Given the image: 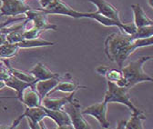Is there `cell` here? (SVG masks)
Here are the masks:
<instances>
[{
	"mask_svg": "<svg viewBox=\"0 0 153 129\" xmlns=\"http://www.w3.org/2000/svg\"><path fill=\"white\" fill-rule=\"evenodd\" d=\"M29 72L31 74H33L34 77H36V79L37 81L47 80V79H51V78H59L60 77L59 74L52 72L50 69H48L41 62L36 63Z\"/></svg>",
	"mask_w": 153,
	"mask_h": 129,
	"instance_id": "cell-13",
	"label": "cell"
},
{
	"mask_svg": "<svg viewBox=\"0 0 153 129\" xmlns=\"http://www.w3.org/2000/svg\"><path fill=\"white\" fill-rule=\"evenodd\" d=\"M10 71L13 76H15L16 77H17L18 79H20L24 82H27L31 85H35V83L37 82V80L36 79L34 75L31 74L30 72H25V71L16 69L13 67H10Z\"/></svg>",
	"mask_w": 153,
	"mask_h": 129,
	"instance_id": "cell-23",
	"label": "cell"
},
{
	"mask_svg": "<svg viewBox=\"0 0 153 129\" xmlns=\"http://www.w3.org/2000/svg\"><path fill=\"white\" fill-rule=\"evenodd\" d=\"M88 1L97 7V12L100 15L119 23H123L120 19L119 10L107 0H88Z\"/></svg>",
	"mask_w": 153,
	"mask_h": 129,
	"instance_id": "cell-10",
	"label": "cell"
},
{
	"mask_svg": "<svg viewBox=\"0 0 153 129\" xmlns=\"http://www.w3.org/2000/svg\"><path fill=\"white\" fill-rule=\"evenodd\" d=\"M133 39V35L120 31L108 35L105 40L104 52L107 57L111 62L117 64L120 69L123 66V63L128 57L136 50Z\"/></svg>",
	"mask_w": 153,
	"mask_h": 129,
	"instance_id": "cell-1",
	"label": "cell"
},
{
	"mask_svg": "<svg viewBox=\"0 0 153 129\" xmlns=\"http://www.w3.org/2000/svg\"><path fill=\"white\" fill-rule=\"evenodd\" d=\"M108 105V104L106 103L105 101H102L101 103L91 105L82 110V114L93 116L96 120H98L101 127L109 128L110 123L107 118Z\"/></svg>",
	"mask_w": 153,
	"mask_h": 129,
	"instance_id": "cell-8",
	"label": "cell"
},
{
	"mask_svg": "<svg viewBox=\"0 0 153 129\" xmlns=\"http://www.w3.org/2000/svg\"><path fill=\"white\" fill-rule=\"evenodd\" d=\"M19 101L27 107H36L42 105V98L35 89L34 86H30L24 90Z\"/></svg>",
	"mask_w": 153,
	"mask_h": 129,
	"instance_id": "cell-12",
	"label": "cell"
},
{
	"mask_svg": "<svg viewBox=\"0 0 153 129\" xmlns=\"http://www.w3.org/2000/svg\"><path fill=\"white\" fill-rule=\"evenodd\" d=\"M149 60H151V57L144 56L129 62L125 66H122L120 69L123 77L116 84L130 90L138 84L143 82H153V78L143 71V65Z\"/></svg>",
	"mask_w": 153,
	"mask_h": 129,
	"instance_id": "cell-2",
	"label": "cell"
},
{
	"mask_svg": "<svg viewBox=\"0 0 153 129\" xmlns=\"http://www.w3.org/2000/svg\"><path fill=\"white\" fill-rule=\"evenodd\" d=\"M96 72H97L99 75L105 77L108 81H110L113 83H118L123 77L121 69L109 68L107 66H100L98 68H96Z\"/></svg>",
	"mask_w": 153,
	"mask_h": 129,
	"instance_id": "cell-18",
	"label": "cell"
},
{
	"mask_svg": "<svg viewBox=\"0 0 153 129\" xmlns=\"http://www.w3.org/2000/svg\"><path fill=\"white\" fill-rule=\"evenodd\" d=\"M20 47L17 43H7L0 46V57L2 59H9L14 57Z\"/></svg>",
	"mask_w": 153,
	"mask_h": 129,
	"instance_id": "cell-22",
	"label": "cell"
},
{
	"mask_svg": "<svg viewBox=\"0 0 153 129\" xmlns=\"http://www.w3.org/2000/svg\"><path fill=\"white\" fill-rule=\"evenodd\" d=\"M21 1H26V0H21Z\"/></svg>",
	"mask_w": 153,
	"mask_h": 129,
	"instance_id": "cell-35",
	"label": "cell"
},
{
	"mask_svg": "<svg viewBox=\"0 0 153 129\" xmlns=\"http://www.w3.org/2000/svg\"><path fill=\"white\" fill-rule=\"evenodd\" d=\"M44 107V106H43ZM48 117L51 118L56 125V128L59 129H72L73 125L69 115L64 109L61 110H50L44 107Z\"/></svg>",
	"mask_w": 153,
	"mask_h": 129,
	"instance_id": "cell-11",
	"label": "cell"
},
{
	"mask_svg": "<svg viewBox=\"0 0 153 129\" xmlns=\"http://www.w3.org/2000/svg\"><path fill=\"white\" fill-rule=\"evenodd\" d=\"M69 115L72 121L73 128L75 129H90L92 126L84 118L82 114L81 105L79 101L76 98H72L68 103H67L63 108Z\"/></svg>",
	"mask_w": 153,
	"mask_h": 129,
	"instance_id": "cell-5",
	"label": "cell"
},
{
	"mask_svg": "<svg viewBox=\"0 0 153 129\" xmlns=\"http://www.w3.org/2000/svg\"><path fill=\"white\" fill-rule=\"evenodd\" d=\"M147 1H148L149 6L151 8H153V0H147Z\"/></svg>",
	"mask_w": 153,
	"mask_h": 129,
	"instance_id": "cell-33",
	"label": "cell"
},
{
	"mask_svg": "<svg viewBox=\"0 0 153 129\" xmlns=\"http://www.w3.org/2000/svg\"><path fill=\"white\" fill-rule=\"evenodd\" d=\"M0 59H1V57H0Z\"/></svg>",
	"mask_w": 153,
	"mask_h": 129,
	"instance_id": "cell-36",
	"label": "cell"
},
{
	"mask_svg": "<svg viewBox=\"0 0 153 129\" xmlns=\"http://www.w3.org/2000/svg\"><path fill=\"white\" fill-rule=\"evenodd\" d=\"M25 117L27 118L30 128L36 129V128H42L41 125H41L44 118L48 117V116H47V113H46L45 109H44V107L42 105L41 106H36V107H27V106H26L25 112L21 116H19L13 122L12 125H10L9 128L16 127L19 125V123L21 122V120L23 118H25Z\"/></svg>",
	"mask_w": 153,
	"mask_h": 129,
	"instance_id": "cell-4",
	"label": "cell"
},
{
	"mask_svg": "<svg viewBox=\"0 0 153 129\" xmlns=\"http://www.w3.org/2000/svg\"><path fill=\"white\" fill-rule=\"evenodd\" d=\"M5 84H6V86L9 87V88H12L14 89L16 92V97L18 99L21 98V96L23 94L24 90L30 86H34V85H31V84H28L27 82H24L20 79H18L17 77H16L15 76H13L12 74L10 76H8L5 80H4Z\"/></svg>",
	"mask_w": 153,
	"mask_h": 129,
	"instance_id": "cell-17",
	"label": "cell"
},
{
	"mask_svg": "<svg viewBox=\"0 0 153 129\" xmlns=\"http://www.w3.org/2000/svg\"><path fill=\"white\" fill-rule=\"evenodd\" d=\"M53 1H54V0H39V3L41 5L42 9H46Z\"/></svg>",
	"mask_w": 153,
	"mask_h": 129,
	"instance_id": "cell-29",
	"label": "cell"
},
{
	"mask_svg": "<svg viewBox=\"0 0 153 129\" xmlns=\"http://www.w3.org/2000/svg\"><path fill=\"white\" fill-rule=\"evenodd\" d=\"M27 19V16H22V17H15V18H11V19H8V20H6V21H3V22H0V32H1L5 27L10 26L12 23H15V22H18V21H22V20H25Z\"/></svg>",
	"mask_w": 153,
	"mask_h": 129,
	"instance_id": "cell-28",
	"label": "cell"
},
{
	"mask_svg": "<svg viewBox=\"0 0 153 129\" xmlns=\"http://www.w3.org/2000/svg\"><path fill=\"white\" fill-rule=\"evenodd\" d=\"M4 87H6V84H5V82H4V81H2V80H0V90L3 89Z\"/></svg>",
	"mask_w": 153,
	"mask_h": 129,
	"instance_id": "cell-32",
	"label": "cell"
},
{
	"mask_svg": "<svg viewBox=\"0 0 153 129\" xmlns=\"http://www.w3.org/2000/svg\"><path fill=\"white\" fill-rule=\"evenodd\" d=\"M131 9L134 15V24L137 27L153 26V20L147 15L140 4H132Z\"/></svg>",
	"mask_w": 153,
	"mask_h": 129,
	"instance_id": "cell-14",
	"label": "cell"
},
{
	"mask_svg": "<svg viewBox=\"0 0 153 129\" xmlns=\"http://www.w3.org/2000/svg\"><path fill=\"white\" fill-rule=\"evenodd\" d=\"M117 125H117V128H118V129H124V128H126L127 120H121V121H119Z\"/></svg>",
	"mask_w": 153,
	"mask_h": 129,
	"instance_id": "cell-31",
	"label": "cell"
},
{
	"mask_svg": "<svg viewBox=\"0 0 153 129\" xmlns=\"http://www.w3.org/2000/svg\"><path fill=\"white\" fill-rule=\"evenodd\" d=\"M128 89L123 86H118L116 83H113L107 80V90L105 92V96L103 101L106 103H119L126 105L132 113L139 112L140 109L133 104L129 94Z\"/></svg>",
	"mask_w": 153,
	"mask_h": 129,
	"instance_id": "cell-3",
	"label": "cell"
},
{
	"mask_svg": "<svg viewBox=\"0 0 153 129\" xmlns=\"http://www.w3.org/2000/svg\"><path fill=\"white\" fill-rule=\"evenodd\" d=\"M79 88H86L85 86H80L79 84H76L74 82H71L69 80H60L59 83L57 84L55 88L52 90L51 93L53 92H56V91H60V92H64V93H76Z\"/></svg>",
	"mask_w": 153,
	"mask_h": 129,
	"instance_id": "cell-19",
	"label": "cell"
},
{
	"mask_svg": "<svg viewBox=\"0 0 153 129\" xmlns=\"http://www.w3.org/2000/svg\"><path fill=\"white\" fill-rule=\"evenodd\" d=\"M7 39L8 43H19L24 40V38L21 32H19L18 30H15L7 34Z\"/></svg>",
	"mask_w": 153,
	"mask_h": 129,
	"instance_id": "cell-27",
	"label": "cell"
},
{
	"mask_svg": "<svg viewBox=\"0 0 153 129\" xmlns=\"http://www.w3.org/2000/svg\"><path fill=\"white\" fill-rule=\"evenodd\" d=\"M20 48H35V47H42V46H55V42L47 41L40 38L36 39H24L23 41L17 43Z\"/></svg>",
	"mask_w": 153,
	"mask_h": 129,
	"instance_id": "cell-21",
	"label": "cell"
},
{
	"mask_svg": "<svg viewBox=\"0 0 153 129\" xmlns=\"http://www.w3.org/2000/svg\"><path fill=\"white\" fill-rule=\"evenodd\" d=\"M25 15L27 16V19H30L34 23V27L41 29L42 31H47V30H56L57 26L49 23L48 19V14L45 13L41 8L39 9H33L31 8L28 10Z\"/></svg>",
	"mask_w": 153,
	"mask_h": 129,
	"instance_id": "cell-9",
	"label": "cell"
},
{
	"mask_svg": "<svg viewBox=\"0 0 153 129\" xmlns=\"http://www.w3.org/2000/svg\"><path fill=\"white\" fill-rule=\"evenodd\" d=\"M59 78H51V79H47V80H40L35 83L34 86L35 89L37 91V93L39 94L40 97L43 99L44 97L49 96L51 94L52 90L55 88V86L59 83L60 81Z\"/></svg>",
	"mask_w": 153,
	"mask_h": 129,
	"instance_id": "cell-15",
	"label": "cell"
},
{
	"mask_svg": "<svg viewBox=\"0 0 153 129\" xmlns=\"http://www.w3.org/2000/svg\"><path fill=\"white\" fill-rule=\"evenodd\" d=\"M133 44L136 49L153 46V35L149 36V38H134Z\"/></svg>",
	"mask_w": 153,
	"mask_h": 129,
	"instance_id": "cell-26",
	"label": "cell"
},
{
	"mask_svg": "<svg viewBox=\"0 0 153 129\" xmlns=\"http://www.w3.org/2000/svg\"><path fill=\"white\" fill-rule=\"evenodd\" d=\"M42 9V8H41ZM45 13L48 15H68L76 19L79 18H87V13L85 12H79L73 9L71 7H69L68 4H66L62 0H54V1L46 8L42 9Z\"/></svg>",
	"mask_w": 153,
	"mask_h": 129,
	"instance_id": "cell-6",
	"label": "cell"
},
{
	"mask_svg": "<svg viewBox=\"0 0 153 129\" xmlns=\"http://www.w3.org/2000/svg\"><path fill=\"white\" fill-rule=\"evenodd\" d=\"M76 93H71L68 97H64L61 98H51L48 96L42 99V106L50 110H61L64 108L65 105L68 103Z\"/></svg>",
	"mask_w": 153,
	"mask_h": 129,
	"instance_id": "cell-16",
	"label": "cell"
},
{
	"mask_svg": "<svg viewBox=\"0 0 153 129\" xmlns=\"http://www.w3.org/2000/svg\"><path fill=\"white\" fill-rule=\"evenodd\" d=\"M42 32L44 31H42L41 29L37 28L36 27H32L27 29H23L22 35L24 39H36L39 38V35H41Z\"/></svg>",
	"mask_w": 153,
	"mask_h": 129,
	"instance_id": "cell-24",
	"label": "cell"
},
{
	"mask_svg": "<svg viewBox=\"0 0 153 129\" xmlns=\"http://www.w3.org/2000/svg\"><path fill=\"white\" fill-rule=\"evenodd\" d=\"M32 7L25 1L21 0H1L0 15L1 16H16L26 14Z\"/></svg>",
	"mask_w": 153,
	"mask_h": 129,
	"instance_id": "cell-7",
	"label": "cell"
},
{
	"mask_svg": "<svg viewBox=\"0 0 153 129\" xmlns=\"http://www.w3.org/2000/svg\"><path fill=\"white\" fill-rule=\"evenodd\" d=\"M151 60H153V56L151 57Z\"/></svg>",
	"mask_w": 153,
	"mask_h": 129,
	"instance_id": "cell-34",
	"label": "cell"
},
{
	"mask_svg": "<svg viewBox=\"0 0 153 129\" xmlns=\"http://www.w3.org/2000/svg\"><path fill=\"white\" fill-rule=\"evenodd\" d=\"M153 35V26H146L138 27L136 34L133 35L134 38H144Z\"/></svg>",
	"mask_w": 153,
	"mask_h": 129,
	"instance_id": "cell-25",
	"label": "cell"
},
{
	"mask_svg": "<svg viewBox=\"0 0 153 129\" xmlns=\"http://www.w3.org/2000/svg\"><path fill=\"white\" fill-rule=\"evenodd\" d=\"M7 34L3 33V32H0V46H2L4 44H7Z\"/></svg>",
	"mask_w": 153,
	"mask_h": 129,
	"instance_id": "cell-30",
	"label": "cell"
},
{
	"mask_svg": "<svg viewBox=\"0 0 153 129\" xmlns=\"http://www.w3.org/2000/svg\"><path fill=\"white\" fill-rule=\"evenodd\" d=\"M145 119L146 116L141 110L136 113H132L131 117L128 120H127L126 129H143V121Z\"/></svg>",
	"mask_w": 153,
	"mask_h": 129,
	"instance_id": "cell-20",
	"label": "cell"
}]
</instances>
